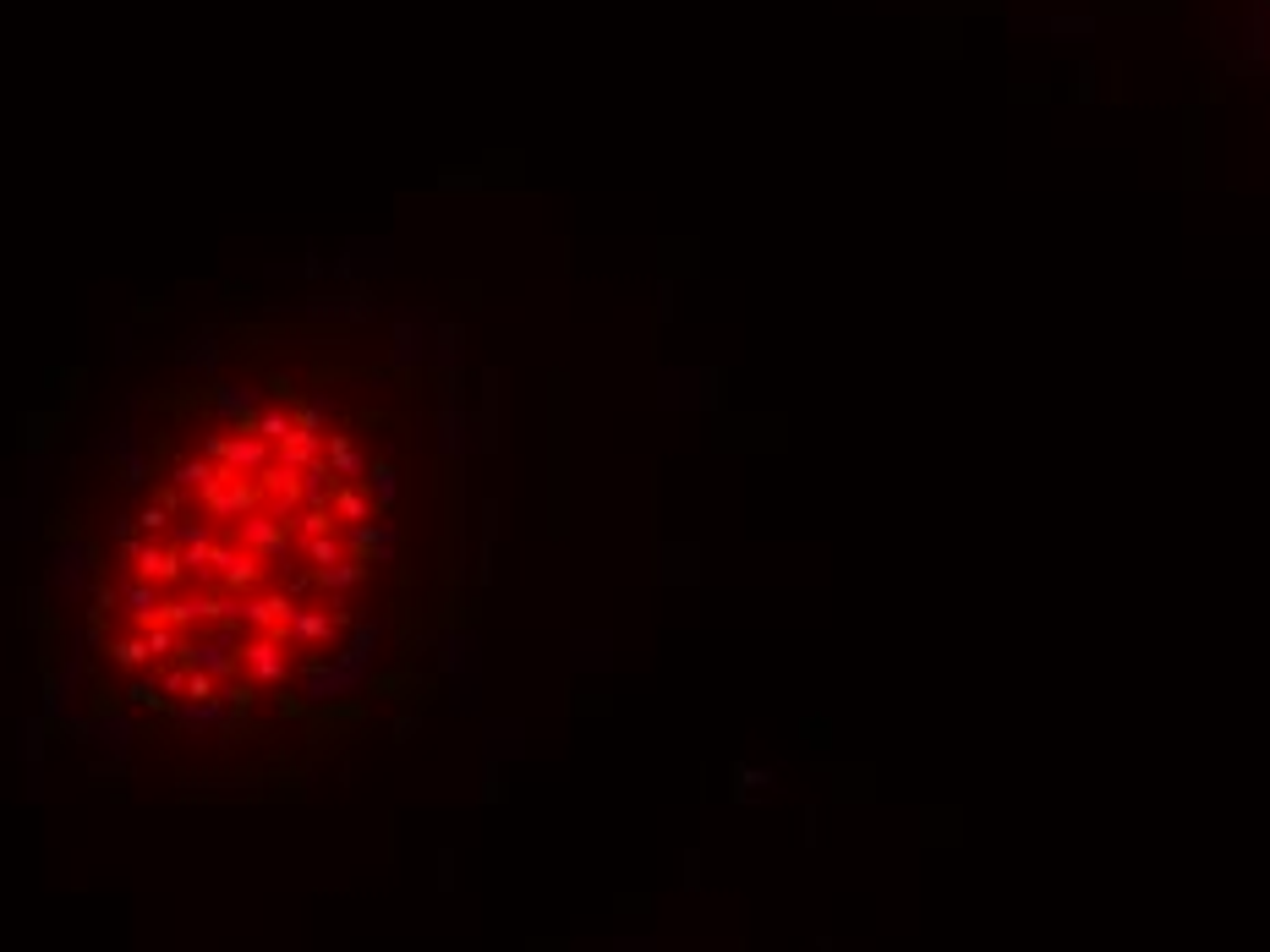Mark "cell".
Segmentation results:
<instances>
[{"label":"cell","mask_w":1270,"mask_h":952,"mask_svg":"<svg viewBox=\"0 0 1270 952\" xmlns=\"http://www.w3.org/2000/svg\"><path fill=\"white\" fill-rule=\"evenodd\" d=\"M329 455H334V466H340L345 476H356V471H362V460H356V449L345 444V438H334V444H329Z\"/></svg>","instance_id":"obj_2"},{"label":"cell","mask_w":1270,"mask_h":952,"mask_svg":"<svg viewBox=\"0 0 1270 952\" xmlns=\"http://www.w3.org/2000/svg\"><path fill=\"white\" fill-rule=\"evenodd\" d=\"M247 662H253V673H258V679H280V673H285V662L274 657V646H269V641H258L253 651H247Z\"/></svg>","instance_id":"obj_1"}]
</instances>
